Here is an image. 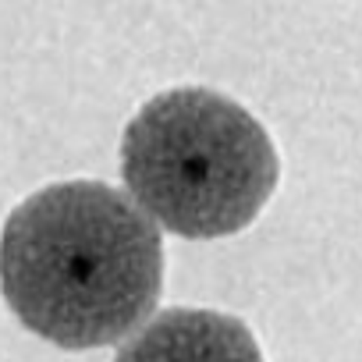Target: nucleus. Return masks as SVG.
I'll list each match as a JSON object with an SVG mask.
<instances>
[{
    "mask_svg": "<svg viewBox=\"0 0 362 362\" xmlns=\"http://www.w3.org/2000/svg\"><path fill=\"white\" fill-rule=\"evenodd\" d=\"M160 291V228L103 181H57L4 221L0 295L25 330L64 351L124 341Z\"/></svg>",
    "mask_w": 362,
    "mask_h": 362,
    "instance_id": "nucleus-1",
    "label": "nucleus"
},
{
    "mask_svg": "<svg viewBox=\"0 0 362 362\" xmlns=\"http://www.w3.org/2000/svg\"><path fill=\"white\" fill-rule=\"evenodd\" d=\"M132 203L189 242L245 231L270 203L281 160L267 128L214 89H167L142 103L121 135Z\"/></svg>",
    "mask_w": 362,
    "mask_h": 362,
    "instance_id": "nucleus-2",
    "label": "nucleus"
},
{
    "mask_svg": "<svg viewBox=\"0 0 362 362\" xmlns=\"http://www.w3.org/2000/svg\"><path fill=\"white\" fill-rule=\"evenodd\" d=\"M114 362H267L256 334L217 309H167L124 337Z\"/></svg>",
    "mask_w": 362,
    "mask_h": 362,
    "instance_id": "nucleus-3",
    "label": "nucleus"
}]
</instances>
